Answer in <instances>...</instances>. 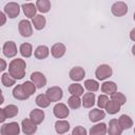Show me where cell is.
Listing matches in <instances>:
<instances>
[{
    "instance_id": "cell-6",
    "label": "cell",
    "mask_w": 135,
    "mask_h": 135,
    "mask_svg": "<svg viewBox=\"0 0 135 135\" xmlns=\"http://www.w3.org/2000/svg\"><path fill=\"white\" fill-rule=\"evenodd\" d=\"M46 96L49 97V99L51 100V102H58L61 100L62 96H63V91L60 86H51L46 90L45 92Z\"/></svg>"
},
{
    "instance_id": "cell-41",
    "label": "cell",
    "mask_w": 135,
    "mask_h": 135,
    "mask_svg": "<svg viewBox=\"0 0 135 135\" xmlns=\"http://www.w3.org/2000/svg\"><path fill=\"white\" fill-rule=\"evenodd\" d=\"M0 61H1V68H0V70H1V72H3L6 69V62H5L4 59H1Z\"/></svg>"
},
{
    "instance_id": "cell-21",
    "label": "cell",
    "mask_w": 135,
    "mask_h": 135,
    "mask_svg": "<svg viewBox=\"0 0 135 135\" xmlns=\"http://www.w3.org/2000/svg\"><path fill=\"white\" fill-rule=\"evenodd\" d=\"M50 55V49L46 45H38L34 52V56L39 59V60H43L45 58H47Z\"/></svg>"
},
{
    "instance_id": "cell-28",
    "label": "cell",
    "mask_w": 135,
    "mask_h": 135,
    "mask_svg": "<svg viewBox=\"0 0 135 135\" xmlns=\"http://www.w3.org/2000/svg\"><path fill=\"white\" fill-rule=\"evenodd\" d=\"M118 121H119V124L121 126V128H122L123 130H129V129H131V128L133 127V120H132V118H131L129 115H127V114L120 115L119 118H118Z\"/></svg>"
},
{
    "instance_id": "cell-31",
    "label": "cell",
    "mask_w": 135,
    "mask_h": 135,
    "mask_svg": "<svg viewBox=\"0 0 135 135\" xmlns=\"http://www.w3.org/2000/svg\"><path fill=\"white\" fill-rule=\"evenodd\" d=\"M36 7L42 14L49 13L51 9V1L50 0H37L36 1Z\"/></svg>"
},
{
    "instance_id": "cell-36",
    "label": "cell",
    "mask_w": 135,
    "mask_h": 135,
    "mask_svg": "<svg viewBox=\"0 0 135 135\" xmlns=\"http://www.w3.org/2000/svg\"><path fill=\"white\" fill-rule=\"evenodd\" d=\"M22 88H23V90L31 96V95H33L35 92H36V89H37V86H36V84L31 80H28V81H25V82H23L22 83Z\"/></svg>"
},
{
    "instance_id": "cell-20",
    "label": "cell",
    "mask_w": 135,
    "mask_h": 135,
    "mask_svg": "<svg viewBox=\"0 0 135 135\" xmlns=\"http://www.w3.org/2000/svg\"><path fill=\"white\" fill-rule=\"evenodd\" d=\"M70 130V122L65 119H59L55 122V131L57 134H65Z\"/></svg>"
},
{
    "instance_id": "cell-42",
    "label": "cell",
    "mask_w": 135,
    "mask_h": 135,
    "mask_svg": "<svg viewBox=\"0 0 135 135\" xmlns=\"http://www.w3.org/2000/svg\"><path fill=\"white\" fill-rule=\"evenodd\" d=\"M132 54H133V56H135V44L132 46Z\"/></svg>"
},
{
    "instance_id": "cell-15",
    "label": "cell",
    "mask_w": 135,
    "mask_h": 135,
    "mask_svg": "<svg viewBox=\"0 0 135 135\" xmlns=\"http://www.w3.org/2000/svg\"><path fill=\"white\" fill-rule=\"evenodd\" d=\"M31 80L36 84L37 89H42L46 84V78L41 72H34L31 74Z\"/></svg>"
},
{
    "instance_id": "cell-35",
    "label": "cell",
    "mask_w": 135,
    "mask_h": 135,
    "mask_svg": "<svg viewBox=\"0 0 135 135\" xmlns=\"http://www.w3.org/2000/svg\"><path fill=\"white\" fill-rule=\"evenodd\" d=\"M111 99H113L114 101H116V102H118L120 105H123V104H126V102H127V97H126V95L123 94V93H121V92H114L112 95H111Z\"/></svg>"
},
{
    "instance_id": "cell-18",
    "label": "cell",
    "mask_w": 135,
    "mask_h": 135,
    "mask_svg": "<svg viewBox=\"0 0 135 135\" xmlns=\"http://www.w3.org/2000/svg\"><path fill=\"white\" fill-rule=\"evenodd\" d=\"M13 96L17 100H26V99L30 98V95L23 90L22 83L21 84H17L14 88V90H13Z\"/></svg>"
},
{
    "instance_id": "cell-29",
    "label": "cell",
    "mask_w": 135,
    "mask_h": 135,
    "mask_svg": "<svg viewBox=\"0 0 135 135\" xmlns=\"http://www.w3.org/2000/svg\"><path fill=\"white\" fill-rule=\"evenodd\" d=\"M69 93L71 95H76V96H82L84 94V88L77 82H74L70 84L69 86Z\"/></svg>"
},
{
    "instance_id": "cell-27",
    "label": "cell",
    "mask_w": 135,
    "mask_h": 135,
    "mask_svg": "<svg viewBox=\"0 0 135 135\" xmlns=\"http://www.w3.org/2000/svg\"><path fill=\"white\" fill-rule=\"evenodd\" d=\"M35 103L39 108L44 109V108H47L51 104V100L49 99V97L46 96V94H39L35 98Z\"/></svg>"
},
{
    "instance_id": "cell-13",
    "label": "cell",
    "mask_w": 135,
    "mask_h": 135,
    "mask_svg": "<svg viewBox=\"0 0 135 135\" xmlns=\"http://www.w3.org/2000/svg\"><path fill=\"white\" fill-rule=\"evenodd\" d=\"M65 52H66V47H65V45H64L63 43H61V42H57V43L53 44L52 47H51V54H52V56H53L54 58H56V59L62 58V57L64 56Z\"/></svg>"
},
{
    "instance_id": "cell-7",
    "label": "cell",
    "mask_w": 135,
    "mask_h": 135,
    "mask_svg": "<svg viewBox=\"0 0 135 135\" xmlns=\"http://www.w3.org/2000/svg\"><path fill=\"white\" fill-rule=\"evenodd\" d=\"M3 12L6 14V16L11 19H14L19 16L20 14V5L17 2H8L4 5Z\"/></svg>"
},
{
    "instance_id": "cell-44",
    "label": "cell",
    "mask_w": 135,
    "mask_h": 135,
    "mask_svg": "<svg viewBox=\"0 0 135 135\" xmlns=\"http://www.w3.org/2000/svg\"><path fill=\"white\" fill-rule=\"evenodd\" d=\"M134 133H135V128H134Z\"/></svg>"
},
{
    "instance_id": "cell-3",
    "label": "cell",
    "mask_w": 135,
    "mask_h": 135,
    "mask_svg": "<svg viewBox=\"0 0 135 135\" xmlns=\"http://www.w3.org/2000/svg\"><path fill=\"white\" fill-rule=\"evenodd\" d=\"M20 133V126L16 121L3 123L0 129L1 135H18Z\"/></svg>"
},
{
    "instance_id": "cell-22",
    "label": "cell",
    "mask_w": 135,
    "mask_h": 135,
    "mask_svg": "<svg viewBox=\"0 0 135 135\" xmlns=\"http://www.w3.org/2000/svg\"><path fill=\"white\" fill-rule=\"evenodd\" d=\"M89 133L90 135H104L108 133V127L104 122H100V123L93 126L90 129Z\"/></svg>"
},
{
    "instance_id": "cell-16",
    "label": "cell",
    "mask_w": 135,
    "mask_h": 135,
    "mask_svg": "<svg viewBox=\"0 0 135 135\" xmlns=\"http://www.w3.org/2000/svg\"><path fill=\"white\" fill-rule=\"evenodd\" d=\"M96 99V96H95V93L94 92H88V93H84L82 95V105L85 108V109H91L93 108V105L95 104V100Z\"/></svg>"
},
{
    "instance_id": "cell-30",
    "label": "cell",
    "mask_w": 135,
    "mask_h": 135,
    "mask_svg": "<svg viewBox=\"0 0 135 135\" xmlns=\"http://www.w3.org/2000/svg\"><path fill=\"white\" fill-rule=\"evenodd\" d=\"M19 52H20V54H21L22 57H24V58H30V57L32 56V54H33V46H32L31 43L24 42V43H22V44L20 45Z\"/></svg>"
},
{
    "instance_id": "cell-1",
    "label": "cell",
    "mask_w": 135,
    "mask_h": 135,
    "mask_svg": "<svg viewBox=\"0 0 135 135\" xmlns=\"http://www.w3.org/2000/svg\"><path fill=\"white\" fill-rule=\"evenodd\" d=\"M25 68L26 63L23 59L16 58L13 59L8 64V73L16 80H20L25 76Z\"/></svg>"
},
{
    "instance_id": "cell-19",
    "label": "cell",
    "mask_w": 135,
    "mask_h": 135,
    "mask_svg": "<svg viewBox=\"0 0 135 135\" xmlns=\"http://www.w3.org/2000/svg\"><path fill=\"white\" fill-rule=\"evenodd\" d=\"M44 117H45L44 111L41 109H34L30 112V118L37 124L42 123V121L44 120Z\"/></svg>"
},
{
    "instance_id": "cell-9",
    "label": "cell",
    "mask_w": 135,
    "mask_h": 135,
    "mask_svg": "<svg viewBox=\"0 0 135 135\" xmlns=\"http://www.w3.org/2000/svg\"><path fill=\"white\" fill-rule=\"evenodd\" d=\"M111 12L115 17H122L128 13V5L123 1H117L112 4Z\"/></svg>"
},
{
    "instance_id": "cell-40",
    "label": "cell",
    "mask_w": 135,
    "mask_h": 135,
    "mask_svg": "<svg viewBox=\"0 0 135 135\" xmlns=\"http://www.w3.org/2000/svg\"><path fill=\"white\" fill-rule=\"evenodd\" d=\"M130 39L135 42V27L132 28V31L130 32Z\"/></svg>"
},
{
    "instance_id": "cell-10",
    "label": "cell",
    "mask_w": 135,
    "mask_h": 135,
    "mask_svg": "<svg viewBox=\"0 0 135 135\" xmlns=\"http://www.w3.org/2000/svg\"><path fill=\"white\" fill-rule=\"evenodd\" d=\"M37 123L31 118H25L21 121V130L25 135H33L37 131Z\"/></svg>"
},
{
    "instance_id": "cell-45",
    "label": "cell",
    "mask_w": 135,
    "mask_h": 135,
    "mask_svg": "<svg viewBox=\"0 0 135 135\" xmlns=\"http://www.w3.org/2000/svg\"><path fill=\"white\" fill-rule=\"evenodd\" d=\"M27 1H31V0H27Z\"/></svg>"
},
{
    "instance_id": "cell-14",
    "label": "cell",
    "mask_w": 135,
    "mask_h": 135,
    "mask_svg": "<svg viewBox=\"0 0 135 135\" xmlns=\"http://www.w3.org/2000/svg\"><path fill=\"white\" fill-rule=\"evenodd\" d=\"M123 132V129L119 124L118 119H111L109 121V127H108V134L109 135H121Z\"/></svg>"
},
{
    "instance_id": "cell-24",
    "label": "cell",
    "mask_w": 135,
    "mask_h": 135,
    "mask_svg": "<svg viewBox=\"0 0 135 135\" xmlns=\"http://www.w3.org/2000/svg\"><path fill=\"white\" fill-rule=\"evenodd\" d=\"M32 23L34 25V27L37 31H41L44 28L45 24H46V19L43 15H36L34 18H32Z\"/></svg>"
},
{
    "instance_id": "cell-33",
    "label": "cell",
    "mask_w": 135,
    "mask_h": 135,
    "mask_svg": "<svg viewBox=\"0 0 135 135\" xmlns=\"http://www.w3.org/2000/svg\"><path fill=\"white\" fill-rule=\"evenodd\" d=\"M1 83L6 88H11L16 83V79L14 77H12L9 73H2V75H1Z\"/></svg>"
},
{
    "instance_id": "cell-8",
    "label": "cell",
    "mask_w": 135,
    "mask_h": 135,
    "mask_svg": "<svg viewBox=\"0 0 135 135\" xmlns=\"http://www.w3.org/2000/svg\"><path fill=\"white\" fill-rule=\"evenodd\" d=\"M53 113H54V116L56 118L64 119V118H66L70 115V110H69L66 104H64L62 102H58V103H56L54 105Z\"/></svg>"
},
{
    "instance_id": "cell-17",
    "label": "cell",
    "mask_w": 135,
    "mask_h": 135,
    "mask_svg": "<svg viewBox=\"0 0 135 135\" xmlns=\"http://www.w3.org/2000/svg\"><path fill=\"white\" fill-rule=\"evenodd\" d=\"M105 117V112L102 109H93L89 112V118L92 122H98Z\"/></svg>"
},
{
    "instance_id": "cell-26",
    "label": "cell",
    "mask_w": 135,
    "mask_h": 135,
    "mask_svg": "<svg viewBox=\"0 0 135 135\" xmlns=\"http://www.w3.org/2000/svg\"><path fill=\"white\" fill-rule=\"evenodd\" d=\"M120 108H121V105H120L118 102H116V101H114L113 99H111V100L108 101V103H107L104 110L107 111L108 114L114 115V114H117V113L120 111Z\"/></svg>"
},
{
    "instance_id": "cell-11",
    "label": "cell",
    "mask_w": 135,
    "mask_h": 135,
    "mask_svg": "<svg viewBox=\"0 0 135 135\" xmlns=\"http://www.w3.org/2000/svg\"><path fill=\"white\" fill-rule=\"evenodd\" d=\"M2 52L3 55L6 58H13L17 55V45L14 41H6L4 42L3 46H2Z\"/></svg>"
},
{
    "instance_id": "cell-4",
    "label": "cell",
    "mask_w": 135,
    "mask_h": 135,
    "mask_svg": "<svg viewBox=\"0 0 135 135\" xmlns=\"http://www.w3.org/2000/svg\"><path fill=\"white\" fill-rule=\"evenodd\" d=\"M33 23L27 20V19H23L19 22L18 24V31H19V34L24 37V38H28L33 35Z\"/></svg>"
},
{
    "instance_id": "cell-39",
    "label": "cell",
    "mask_w": 135,
    "mask_h": 135,
    "mask_svg": "<svg viewBox=\"0 0 135 135\" xmlns=\"http://www.w3.org/2000/svg\"><path fill=\"white\" fill-rule=\"evenodd\" d=\"M0 17H1V20H2V21H1V26H2V25L5 24V21H6V17H7V16H6V14H5L4 12H1V13H0Z\"/></svg>"
},
{
    "instance_id": "cell-38",
    "label": "cell",
    "mask_w": 135,
    "mask_h": 135,
    "mask_svg": "<svg viewBox=\"0 0 135 135\" xmlns=\"http://www.w3.org/2000/svg\"><path fill=\"white\" fill-rule=\"evenodd\" d=\"M72 135H86V130L81 126H77L73 129Z\"/></svg>"
},
{
    "instance_id": "cell-43",
    "label": "cell",
    "mask_w": 135,
    "mask_h": 135,
    "mask_svg": "<svg viewBox=\"0 0 135 135\" xmlns=\"http://www.w3.org/2000/svg\"><path fill=\"white\" fill-rule=\"evenodd\" d=\"M133 20L135 21V12H134V14H133Z\"/></svg>"
},
{
    "instance_id": "cell-32",
    "label": "cell",
    "mask_w": 135,
    "mask_h": 135,
    "mask_svg": "<svg viewBox=\"0 0 135 135\" xmlns=\"http://www.w3.org/2000/svg\"><path fill=\"white\" fill-rule=\"evenodd\" d=\"M68 104L71 109L76 110L79 109L82 104V100L80 99V96H76V95H71L68 99Z\"/></svg>"
},
{
    "instance_id": "cell-23",
    "label": "cell",
    "mask_w": 135,
    "mask_h": 135,
    "mask_svg": "<svg viewBox=\"0 0 135 135\" xmlns=\"http://www.w3.org/2000/svg\"><path fill=\"white\" fill-rule=\"evenodd\" d=\"M21 7H22V11H23L25 17H27V18H34V17L36 16L37 11H38L37 7H36V5H34V4L31 3V2L22 4Z\"/></svg>"
},
{
    "instance_id": "cell-2",
    "label": "cell",
    "mask_w": 135,
    "mask_h": 135,
    "mask_svg": "<svg viewBox=\"0 0 135 135\" xmlns=\"http://www.w3.org/2000/svg\"><path fill=\"white\" fill-rule=\"evenodd\" d=\"M19 113V109L15 104H7L5 108L0 109V122H4L6 118H13L17 116Z\"/></svg>"
},
{
    "instance_id": "cell-5",
    "label": "cell",
    "mask_w": 135,
    "mask_h": 135,
    "mask_svg": "<svg viewBox=\"0 0 135 135\" xmlns=\"http://www.w3.org/2000/svg\"><path fill=\"white\" fill-rule=\"evenodd\" d=\"M112 74L113 70L109 64H100L95 71V76L98 80H105L111 77Z\"/></svg>"
},
{
    "instance_id": "cell-25",
    "label": "cell",
    "mask_w": 135,
    "mask_h": 135,
    "mask_svg": "<svg viewBox=\"0 0 135 135\" xmlns=\"http://www.w3.org/2000/svg\"><path fill=\"white\" fill-rule=\"evenodd\" d=\"M117 91V84L114 81H104L101 84V92L107 95H112Z\"/></svg>"
},
{
    "instance_id": "cell-34",
    "label": "cell",
    "mask_w": 135,
    "mask_h": 135,
    "mask_svg": "<svg viewBox=\"0 0 135 135\" xmlns=\"http://www.w3.org/2000/svg\"><path fill=\"white\" fill-rule=\"evenodd\" d=\"M84 88L88 90V91H90V92H97L98 90H99V83L96 81V80H93V79H86V80H84Z\"/></svg>"
},
{
    "instance_id": "cell-37",
    "label": "cell",
    "mask_w": 135,
    "mask_h": 135,
    "mask_svg": "<svg viewBox=\"0 0 135 135\" xmlns=\"http://www.w3.org/2000/svg\"><path fill=\"white\" fill-rule=\"evenodd\" d=\"M109 101V97L107 96V94H102V95H99L98 96V99H97V105L100 108V109H104L107 103Z\"/></svg>"
},
{
    "instance_id": "cell-12",
    "label": "cell",
    "mask_w": 135,
    "mask_h": 135,
    "mask_svg": "<svg viewBox=\"0 0 135 135\" xmlns=\"http://www.w3.org/2000/svg\"><path fill=\"white\" fill-rule=\"evenodd\" d=\"M69 76H70L71 80H73L74 82H78V81H81V80L84 79L85 71L81 66H74L70 70Z\"/></svg>"
}]
</instances>
